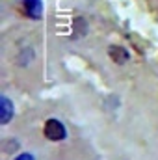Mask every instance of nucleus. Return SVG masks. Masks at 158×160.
Here are the masks:
<instances>
[{"label":"nucleus","instance_id":"f257e3e1","mask_svg":"<svg viewBox=\"0 0 158 160\" xmlns=\"http://www.w3.org/2000/svg\"><path fill=\"white\" fill-rule=\"evenodd\" d=\"M43 134H45V138H48L50 142H62V140H65L67 130H65V127H63V123H62V121L48 119L47 123H45Z\"/></svg>","mask_w":158,"mask_h":160},{"label":"nucleus","instance_id":"423d86ee","mask_svg":"<svg viewBox=\"0 0 158 160\" xmlns=\"http://www.w3.org/2000/svg\"><path fill=\"white\" fill-rule=\"evenodd\" d=\"M15 160H36V158H34V155H30V153H22V155H19Z\"/></svg>","mask_w":158,"mask_h":160},{"label":"nucleus","instance_id":"f03ea898","mask_svg":"<svg viewBox=\"0 0 158 160\" xmlns=\"http://www.w3.org/2000/svg\"><path fill=\"white\" fill-rule=\"evenodd\" d=\"M13 116V104L9 102L7 97H2L0 99V123L2 125H7L9 119Z\"/></svg>","mask_w":158,"mask_h":160},{"label":"nucleus","instance_id":"7ed1b4c3","mask_svg":"<svg viewBox=\"0 0 158 160\" xmlns=\"http://www.w3.org/2000/svg\"><path fill=\"white\" fill-rule=\"evenodd\" d=\"M108 52H110V58H112L116 63H119V65H123V63L128 62V52H126L123 47H116V45H114V47H110Z\"/></svg>","mask_w":158,"mask_h":160},{"label":"nucleus","instance_id":"39448f33","mask_svg":"<svg viewBox=\"0 0 158 160\" xmlns=\"http://www.w3.org/2000/svg\"><path fill=\"white\" fill-rule=\"evenodd\" d=\"M86 34V21L82 17H77L75 22H73V36L75 38H82Z\"/></svg>","mask_w":158,"mask_h":160},{"label":"nucleus","instance_id":"20e7f679","mask_svg":"<svg viewBox=\"0 0 158 160\" xmlns=\"http://www.w3.org/2000/svg\"><path fill=\"white\" fill-rule=\"evenodd\" d=\"M24 8H26V13L32 19L41 17V0H24Z\"/></svg>","mask_w":158,"mask_h":160}]
</instances>
